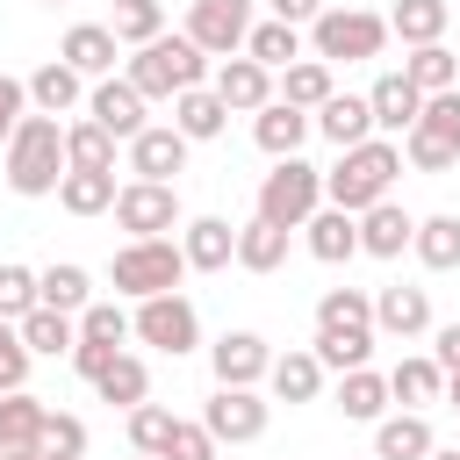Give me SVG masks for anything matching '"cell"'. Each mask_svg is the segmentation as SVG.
Segmentation results:
<instances>
[{
    "label": "cell",
    "instance_id": "32",
    "mask_svg": "<svg viewBox=\"0 0 460 460\" xmlns=\"http://www.w3.org/2000/svg\"><path fill=\"white\" fill-rule=\"evenodd\" d=\"M65 165H79V172H115V137H108L101 122H72V129H65Z\"/></svg>",
    "mask_w": 460,
    "mask_h": 460
},
{
    "label": "cell",
    "instance_id": "29",
    "mask_svg": "<svg viewBox=\"0 0 460 460\" xmlns=\"http://www.w3.org/2000/svg\"><path fill=\"white\" fill-rule=\"evenodd\" d=\"M410 252H417L431 273H453V266H460V216H424L417 237H410Z\"/></svg>",
    "mask_w": 460,
    "mask_h": 460
},
{
    "label": "cell",
    "instance_id": "6",
    "mask_svg": "<svg viewBox=\"0 0 460 460\" xmlns=\"http://www.w3.org/2000/svg\"><path fill=\"white\" fill-rule=\"evenodd\" d=\"M180 280H187V259H180L172 237H129V244L115 252V288L137 295V302H151V295H180Z\"/></svg>",
    "mask_w": 460,
    "mask_h": 460
},
{
    "label": "cell",
    "instance_id": "2",
    "mask_svg": "<svg viewBox=\"0 0 460 460\" xmlns=\"http://www.w3.org/2000/svg\"><path fill=\"white\" fill-rule=\"evenodd\" d=\"M65 172H72V165H65V129H58V115H22L14 137H7V187H14V194H58Z\"/></svg>",
    "mask_w": 460,
    "mask_h": 460
},
{
    "label": "cell",
    "instance_id": "52",
    "mask_svg": "<svg viewBox=\"0 0 460 460\" xmlns=\"http://www.w3.org/2000/svg\"><path fill=\"white\" fill-rule=\"evenodd\" d=\"M115 352H122V345H93V338H79V345H72V367H79V374H86V381H101V374H108V359H115Z\"/></svg>",
    "mask_w": 460,
    "mask_h": 460
},
{
    "label": "cell",
    "instance_id": "25",
    "mask_svg": "<svg viewBox=\"0 0 460 460\" xmlns=\"http://www.w3.org/2000/svg\"><path fill=\"white\" fill-rule=\"evenodd\" d=\"M338 410H345L352 424H381V410H388V374H374V367L338 374Z\"/></svg>",
    "mask_w": 460,
    "mask_h": 460
},
{
    "label": "cell",
    "instance_id": "28",
    "mask_svg": "<svg viewBox=\"0 0 460 460\" xmlns=\"http://www.w3.org/2000/svg\"><path fill=\"white\" fill-rule=\"evenodd\" d=\"M266 381H273V395H280V402H316L323 367H316V352H280V359L266 367Z\"/></svg>",
    "mask_w": 460,
    "mask_h": 460
},
{
    "label": "cell",
    "instance_id": "40",
    "mask_svg": "<svg viewBox=\"0 0 460 460\" xmlns=\"http://www.w3.org/2000/svg\"><path fill=\"white\" fill-rule=\"evenodd\" d=\"M43 402L29 395V388H14V395H0V438H22V446H43ZM50 460V453H43Z\"/></svg>",
    "mask_w": 460,
    "mask_h": 460
},
{
    "label": "cell",
    "instance_id": "57",
    "mask_svg": "<svg viewBox=\"0 0 460 460\" xmlns=\"http://www.w3.org/2000/svg\"><path fill=\"white\" fill-rule=\"evenodd\" d=\"M424 460H460V446H453V453H446V446H431V453H424Z\"/></svg>",
    "mask_w": 460,
    "mask_h": 460
},
{
    "label": "cell",
    "instance_id": "24",
    "mask_svg": "<svg viewBox=\"0 0 460 460\" xmlns=\"http://www.w3.org/2000/svg\"><path fill=\"white\" fill-rule=\"evenodd\" d=\"M302 230H309V252H316L323 266H338V259L359 252V216H345V208H316Z\"/></svg>",
    "mask_w": 460,
    "mask_h": 460
},
{
    "label": "cell",
    "instance_id": "49",
    "mask_svg": "<svg viewBox=\"0 0 460 460\" xmlns=\"http://www.w3.org/2000/svg\"><path fill=\"white\" fill-rule=\"evenodd\" d=\"M43 453L50 460H79L86 453V424L79 417H43Z\"/></svg>",
    "mask_w": 460,
    "mask_h": 460
},
{
    "label": "cell",
    "instance_id": "53",
    "mask_svg": "<svg viewBox=\"0 0 460 460\" xmlns=\"http://www.w3.org/2000/svg\"><path fill=\"white\" fill-rule=\"evenodd\" d=\"M316 14H323V0H273V22H288V29H302Z\"/></svg>",
    "mask_w": 460,
    "mask_h": 460
},
{
    "label": "cell",
    "instance_id": "18",
    "mask_svg": "<svg viewBox=\"0 0 460 460\" xmlns=\"http://www.w3.org/2000/svg\"><path fill=\"white\" fill-rule=\"evenodd\" d=\"M374 331H388V338L431 331V295H424V288H381V295H374Z\"/></svg>",
    "mask_w": 460,
    "mask_h": 460
},
{
    "label": "cell",
    "instance_id": "51",
    "mask_svg": "<svg viewBox=\"0 0 460 460\" xmlns=\"http://www.w3.org/2000/svg\"><path fill=\"white\" fill-rule=\"evenodd\" d=\"M22 108H29V86H22V79H7V72H0V144H7V137H14V122H22Z\"/></svg>",
    "mask_w": 460,
    "mask_h": 460
},
{
    "label": "cell",
    "instance_id": "50",
    "mask_svg": "<svg viewBox=\"0 0 460 460\" xmlns=\"http://www.w3.org/2000/svg\"><path fill=\"white\" fill-rule=\"evenodd\" d=\"M158 460H216V438H208L201 424H172V438H165Z\"/></svg>",
    "mask_w": 460,
    "mask_h": 460
},
{
    "label": "cell",
    "instance_id": "12",
    "mask_svg": "<svg viewBox=\"0 0 460 460\" xmlns=\"http://www.w3.org/2000/svg\"><path fill=\"white\" fill-rule=\"evenodd\" d=\"M208 359H216V388H259L266 367H273V352H266L259 331H223L208 345Z\"/></svg>",
    "mask_w": 460,
    "mask_h": 460
},
{
    "label": "cell",
    "instance_id": "1",
    "mask_svg": "<svg viewBox=\"0 0 460 460\" xmlns=\"http://www.w3.org/2000/svg\"><path fill=\"white\" fill-rule=\"evenodd\" d=\"M402 172V144L388 137H367L352 151H338V165L323 172V201L345 208V216H367L374 201H388V180Z\"/></svg>",
    "mask_w": 460,
    "mask_h": 460
},
{
    "label": "cell",
    "instance_id": "11",
    "mask_svg": "<svg viewBox=\"0 0 460 460\" xmlns=\"http://www.w3.org/2000/svg\"><path fill=\"white\" fill-rule=\"evenodd\" d=\"M201 431H208L216 446H252V438L266 431V402H259V388H216L208 410H201Z\"/></svg>",
    "mask_w": 460,
    "mask_h": 460
},
{
    "label": "cell",
    "instance_id": "48",
    "mask_svg": "<svg viewBox=\"0 0 460 460\" xmlns=\"http://www.w3.org/2000/svg\"><path fill=\"white\" fill-rule=\"evenodd\" d=\"M29 359H36V352L22 345V331H14V323H0V395H14V388L29 381Z\"/></svg>",
    "mask_w": 460,
    "mask_h": 460
},
{
    "label": "cell",
    "instance_id": "15",
    "mask_svg": "<svg viewBox=\"0 0 460 460\" xmlns=\"http://www.w3.org/2000/svg\"><path fill=\"white\" fill-rule=\"evenodd\" d=\"M208 93H216L223 108H237V115H259V108L273 101V72H266V65H252V58H223Z\"/></svg>",
    "mask_w": 460,
    "mask_h": 460
},
{
    "label": "cell",
    "instance_id": "38",
    "mask_svg": "<svg viewBox=\"0 0 460 460\" xmlns=\"http://www.w3.org/2000/svg\"><path fill=\"white\" fill-rule=\"evenodd\" d=\"M388 29H395L410 50H417V43H438V36H446V0H395Z\"/></svg>",
    "mask_w": 460,
    "mask_h": 460
},
{
    "label": "cell",
    "instance_id": "20",
    "mask_svg": "<svg viewBox=\"0 0 460 460\" xmlns=\"http://www.w3.org/2000/svg\"><path fill=\"white\" fill-rule=\"evenodd\" d=\"M410 237H417V223H410L395 201H374V208L359 216V252H374V259H402Z\"/></svg>",
    "mask_w": 460,
    "mask_h": 460
},
{
    "label": "cell",
    "instance_id": "59",
    "mask_svg": "<svg viewBox=\"0 0 460 460\" xmlns=\"http://www.w3.org/2000/svg\"><path fill=\"white\" fill-rule=\"evenodd\" d=\"M50 7H58V0H50Z\"/></svg>",
    "mask_w": 460,
    "mask_h": 460
},
{
    "label": "cell",
    "instance_id": "19",
    "mask_svg": "<svg viewBox=\"0 0 460 460\" xmlns=\"http://www.w3.org/2000/svg\"><path fill=\"white\" fill-rule=\"evenodd\" d=\"M309 129H316V122H309L302 108H288V101H266V108H259V122H252V137H259V151H266V158H295Z\"/></svg>",
    "mask_w": 460,
    "mask_h": 460
},
{
    "label": "cell",
    "instance_id": "14",
    "mask_svg": "<svg viewBox=\"0 0 460 460\" xmlns=\"http://www.w3.org/2000/svg\"><path fill=\"white\" fill-rule=\"evenodd\" d=\"M129 172L172 187V172H187V137H180L172 122H165V129H137V137H129Z\"/></svg>",
    "mask_w": 460,
    "mask_h": 460
},
{
    "label": "cell",
    "instance_id": "45",
    "mask_svg": "<svg viewBox=\"0 0 460 460\" xmlns=\"http://www.w3.org/2000/svg\"><path fill=\"white\" fill-rule=\"evenodd\" d=\"M172 424H180V417H172L165 402H137V410H129V446L158 460V453H165V438H172Z\"/></svg>",
    "mask_w": 460,
    "mask_h": 460
},
{
    "label": "cell",
    "instance_id": "58",
    "mask_svg": "<svg viewBox=\"0 0 460 460\" xmlns=\"http://www.w3.org/2000/svg\"><path fill=\"white\" fill-rule=\"evenodd\" d=\"M137 460H151V453H137Z\"/></svg>",
    "mask_w": 460,
    "mask_h": 460
},
{
    "label": "cell",
    "instance_id": "21",
    "mask_svg": "<svg viewBox=\"0 0 460 460\" xmlns=\"http://www.w3.org/2000/svg\"><path fill=\"white\" fill-rule=\"evenodd\" d=\"M367 108H374V129H402V137H410V122H417V108H424V93H417L402 72H381V79H374V93H367Z\"/></svg>",
    "mask_w": 460,
    "mask_h": 460
},
{
    "label": "cell",
    "instance_id": "17",
    "mask_svg": "<svg viewBox=\"0 0 460 460\" xmlns=\"http://www.w3.org/2000/svg\"><path fill=\"white\" fill-rule=\"evenodd\" d=\"M309 122H316L338 151H352V144H367V137H374V108H367V93H331Z\"/></svg>",
    "mask_w": 460,
    "mask_h": 460
},
{
    "label": "cell",
    "instance_id": "13",
    "mask_svg": "<svg viewBox=\"0 0 460 460\" xmlns=\"http://www.w3.org/2000/svg\"><path fill=\"white\" fill-rule=\"evenodd\" d=\"M86 122H101L115 144H129L137 129H151V122H144V93H137L129 79H101V86L86 93Z\"/></svg>",
    "mask_w": 460,
    "mask_h": 460
},
{
    "label": "cell",
    "instance_id": "33",
    "mask_svg": "<svg viewBox=\"0 0 460 460\" xmlns=\"http://www.w3.org/2000/svg\"><path fill=\"white\" fill-rule=\"evenodd\" d=\"M58 201L72 208V216H101V208H115V172H65L58 180Z\"/></svg>",
    "mask_w": 460,
    "mask_h": 460
},
{
    "label": "cell",
    "instance_id": "5",
    "mask_svg": "<svg viewBox=\"0 0 460 460\" xmlns=\"http://www.w3.org/2000/svg\"><path fill=\"white\" fill-rule=\"evenodd\" d=\"M316 208H323V172H316V165L280 158V165L259 180V223H273V230H302Z\"/></svg>",
    "mask_w": 460,
    "mask_h": 460
},
{
    "label": "cell",
    "instance_id": "4",
    "mask_svg": "<svg viewBox=\"0 0 460 460\" xmlns=\"http://www.w3.org/2000/svg\"><path fill=\"white\" fill-rule=\"evenodd\" d=\"M402 158L417 172H453L460 165V86L453 93H424L410 137H402Z\"/></svg>",
    "mask_w": 460,
    "mask_h": 460
},
{
    "label": "cell",
    "instance_id": "39",
    "mask_svg": "<svg viewBox=\"0 0 460 460\" xmlns=\"http://www.w3.org/2000/svg\"><path fill=\"white\" fill-rule=\"evenodd\" d=\"M331 93H338V86H331V65H323V58H295V65H288V93H280L288 108L309 115V108H323Z\"/></svg>",
    "mask_w": 460,
    "mask_h": 460
},
{
    "label": "cell",
    "instance_id": "10",
    "mask_svg": "<svg viewBox=\"0 0 460 460\" xmlns=\"http://www.w3.org/2000/svg\"><path fill=\"white\" fill-rule=\"evenodd\" d=\"M115 223L129 237H165L180 223V194L158 187V180H129V187H115Z\"/></svg>",
    "mask_w": 460,
    "mask_h": 460
},
{
    "label": "cell",
    "instance_id": "47",
    "mask_svg": "<svg viewBox=\"0 0 460 460\" xmlns=\"http://www.w3.org/2000/svg\"><path fill=\"white\" fill-rule=\"evenodd\" d=\"M79 338H93V345H122V338H129V316H122L115 302H86V309H79Z\"/></svg>",
    "mask_w": 460,
    "mask_h": 460
},
{
    "label": "cell",
    "instance_id": "41",
    "mask_svg": "<svg viewBox=\"0 0 460 460\" xmlns=\"http://www.w3.org/2000/svg\"><path fill=\"white\" fill-rule=\"evenodd\" d=\"M29 86V101H36V115H65L72 101H79V72L72 65H43L36 79H22Z\"/></svg>",
    "mask_w": 460,
    "mask_h": 460
},
{
    "label": "cell",
    "instance_id": "27",
    "mask_svg": "<svg viewBox=\"0 0 460 460\" xmlns=\"http://www.w3.org/2000/svg\"><path fill=\"white\" fill-rule=\"evenodd\" d=\"M402 79H410L417 93H453V86H460V58H453L446 43H417L410 65H402Z\"/></svg>",
    "mask_w": 460,
    "mask_h": 460
},
{
    "label": "cell",
    "instance_id": "3",
    "mask_svg": "<svg viewBox=\"0 0 460 460\" xmlns=\"http://www.w3.org/2000/svg\"><path fill=\"white\" fill-rule=\"evenodd\" d=\"M201 72H208V58H201L187 36H151V43L129 58V86H137L144 101L187 93V86H201Z\"/></svg>",
    "mask_w": 460,
    "mask_h": 460
},
{
    "label": "cell",
    "instance_id": "44",
    "mask_svg": "<svg viewBox=\"0 0 460 460\" xmlns=\"http://www.w3.org/2000/svg\"><path fill=\"white\" fill-rule=\"evenodd\" d=\"M115 43H151V36H165V7L158 0H115V29H108Z\"/></svg>",
    "mask_w": 460,
    "mask_h": 460
},
{
    "label": "cell",
    "instance_id": "30",
    "mask_svg": "<svg viewBox=\"0 0 460 460\" xmlns=\"http://www.w3.org/2000/svg\"><path fill=\"white\" fill-rule=\"evenodd\" d=\"M14 331H22V345H29V352H72V345H79V323H72L65 309H43V302H36Z\"/></svg>",
    "mask_w": 460,
    "mask_h": 460
},
{
    "label": "cell",
    "instance_id": "42",
    "mask_svg": "<svg viewBox=\"0 0 460 460\" xmlns=\"http://www.w3.org/2000/svg\"><path fill=\"white\" fill-rule=\"evenodd\" d=\"M93 388H101V402H122V410H137V402H144V388H151V374H144V359L115 352V359H108V374H101Z\"/></svg>",
    "mask_w": 460,
    "mask_h": 460
},
{
    "label": "cell",
    "instance_id": "43",
    "mask_svg": "<svg viewBox=\"0 0 460 460\" xmlns=\"http://www.w3.org/2000/svg\"><path fill=\"white\" fill-rule=\"evenodd\" d=\"M388 395L410 402V410H417V402H438V395H446V374H438L431 359H402V367L388 374Z\"/></svg>",
    "mask_w": 460,
    "mask_h": 460
},
{
    "label": "cell",
    "instance_id": "46",
    "mask_svg": "<svg viewBox=\"0 0 460 460\" xmlns=\"http://www.w3.org/2000/svg\"><path fill=\"white\" fill-rule=\"evenodd\" d=\"M36 309V273L29 266H0V323H22Z\"/></svg>",
    "mask_w": 460,
    "mask_h": 460
},
{
    "label": "cell",
    "instance_id": "22",
    "mask_svg": "<svg viewBox=\"0 0 460 460\" xmlns=\"http://www.w3.org/2000/svg\"><path fill=\"white\" fill-rule=\"evenodd\" d=\"M223 122H230V108H223L208 86H187V93H172V129H180L187 144H208V137H223Z\"/></svg>",
    "mask_w": 460,
    "mask_h": 460
},
{
    "label": "cell",
    "instance_id": "7",
    "mask_svg": "<svg viewBox=\"0 0 460 460\" xmlns=\"http://www.w3.org/2000/svg\"><path fill=\"white\" fill-rule=\"evenodd\" d=\"M309 43H316V58L323 65H359V58H381V43H388V22L381 14H367V7H323L316 22H309Z\"/></svg>",
    "mask_w": 460,
    "mask_h": 460
},
{
    "label": "cell",
    "instance_id": "37",
    "mask_svg": "<svg viewBox=\"0 0 460 460\" xmlns=\"http://www.w3.org/2000/svg\"><path fill=\"white\" fill-rule=\"evenodd\" d=\"M316 367L323 374H352V367H367V352H374V331H316Z\"/></svg>",
    "mask_w": 460,
    "mask_h": 460
},
{
    "label": "cell",
    "instance_id": "26",
    "mask_svg": "<svg viewBox=\"0 0 460 460\" xmlns=\"http://www.w3.org/2000/svg\"><path fill=\"white\" fill-rule=\"evenodd\" d=\"M424 453H431V424H424L417 410L374 424V460H424Z\"/></svg>",
    "mask_w": 460,
    "mask_h": 460
},
{
    "label": "cell",
    "instance_id": "8",
    "mask_svg": "<svg viewBox=\"0 0 460 460\" xmlns=\"http://www.w3.org/2000/svg\"><path fill=\"white\" fill-rule=\"evenodd\" d=\"M252 36V0H194L187 14V43L201 58H237Z\"/></svg>",
    "mask_w": 460,
    "mask_h": 460
},
{
    "label": "cell",
    "instance_id": "9",
    "mask_svg": "<svg viewBox=\"0 0 460 460\" xmlns=\"http://www.w3.org/2000/svg\"><path fill=\"white\" fill-rule=\"evenodd\" d=\"M129 331L144 338V345H158V352H194V338H201V316H194V302L187 295H151L137 316H129Z\"/></svg>",
    "mask_w": 460,
    "mask_h": 460
},
{
    "label": "cell",
    "instance_id": "54",
    "mask_svg": "<svg viewBox=\"0 0 460 460\" xmlns=\"http://www.w3.org/2000/svg\"><path fill=\"white\" fill-rule=\"evenodd\" d=\"M431 367H438V374H453V367H460V323H446V331H438V352H431Z\"/></svg>",
    "mask_w": 460,
    "mask_h": 460
},
{
    "label": "cell",
    "instance_id": "23",
    "mask_svg": "<svg viewBox=\"0 0 460 460\" xmlns=\"http://www.w3.org/2000/svg\"><path fill=\"white\" fill-rule=\"evenodd\" d=\"M58 65H72L79 79H101V72L115 65V36H108L101 22H79V29H65V50H58Z\"/></svg>",
    "mask_w": 460,
    "mask_h": 460
},
{
    "label": "cell",
    "instance_id": "56",
    "mask_svg": "<svg viewBox=\"0 0 460 460\" xmlns=\"http://www.w3.org/2000/svg\"><path fill=\"white\" fill-rule=\"evenodd\" d=\"M446 402H453V410H460V367H453V374H446Z\"/></svg>",
    "mask_w": 460,
    "mask_h": 460
},
{
    "label": "cell",
    "instance_id": "55",
    "mask_svg": "<svg viewBox=\"0 0 460 460\" xmlns=\"http://www.w3.org/2000/svg\"><path fill=\"white\" fill-rule=\"evenodd\" d=\"M0 460H43V446H22V438H0Z\"/></svg>",
    "mask_w": 460,
    "mask_h": 460
},
{
    "label": "cell",
    "instance_id": "36",
    "mask_svg": "<svg viewBox=\"0 0 460 460\" xmlns=\"http://www.w3.org/2000/svg\"><path fill=\"white\" fill-rule=\"evenodd\" d=\"M316 331H374V295L331 288V295L316 302Z\"/></svg>",
    "mask_w": 460,
    "mask_h": 460
},
{
    "label": "cell",
    "instance_id": "31",
    "mask_svg": "<svg viewBox=\"0 0 460 460\" xmlns=\"http://www.w3.org/2000/svg\"><path fill=\"white\" fill-rule=\"evenodd\" d=\"M244 58L252 65H295L302 58V29H288V22H252V36H244Z\"/></svg>",
    "mask_w": 460,
    "mask_h": 460
},
{
    "label": "cell",
    "instance_id": "35",
    "mask_svg": "<svg viewBox=\"0 0 460 460\" xmlns=\"http://www.w3.org/2000/svg\"><path fill=\"white\" fill-rule=\"evenodd\" d=\"M36 302H43V309H65V316H79V309L93 302V280H86L79 266H50V273H36Z\"/></svg>",
    "mask_w": 460,
    "mask_h": 460
},
{
    "label": "cell",
    "instance_id": "16",
    "mask_svg": "<svg viewBox=\"0 0 460 460\" xmlns=\"http://www.w3.org/2000/svg\"><path fill=\"white\" fill-rule=\"evenodd\" d=\"M180 259H187V273H216V266L237 259V230L223 216H194L187 237H180Z\"/></svg>",
    "mask_w": 460,
    "mask_h": 460
},
{
    "label": "cell",
    "instance_id": "34",
    "mask_svg": "<svg viewBox=\"0 0 460 460\" xmlns=\"http://www.w3.org/2000/svg\"><path fill=\"white\" fill-rule=\"evenodd\" d=\"M280 259H288V230H273V223L252 216V223L237 230V266H244V273H273Z\"/></svg>",
    "mask_w": 460,
    "mask_h": 460
}]
</instances>
